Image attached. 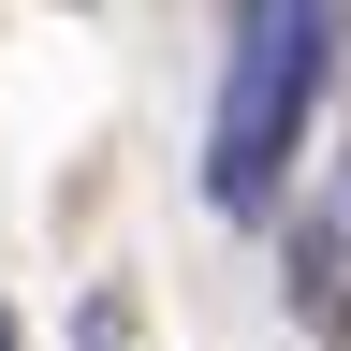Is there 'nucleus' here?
I'll return each mask as SVG.
<instances>
[{
    "instance_id": "f257e3e1",
    "label": "nucleus",
    "mask_w": 351,
    "mask_h": 351,
    "mask_svg": "<svg viewBox=\"0 0 351 351\" xmlns=\"http://www.w3.org/2000/svg\"><path fill=\"white\" fill-rule=\"evenodd\" d=\"M337 88V0H234V44H219V117H205V205L263 219L293 191V147Z\"/></svg>"
},
{
    "instance_id": "f03ea898",
    "label": "nucleus",
    "mask_w": 351,
    "mask_h": 351,
    "mask_svg": "<svg viewBox=\"0 0 351 351\" xmlns=\"http://www.w3.org/2000/svg\"><path fill=\"white\" fill-rule=\"evenodd\" d=\"M278 293L307 351H351V205H293V249H278Z\"/></svg>"
},
{
    "instance_id": "7ed1b4c3",
    "label": "nucleus",
    "mask_w": 351,
    "mask_h": 351,
    "mask_svg": "<svg viewBox=\"0 0 351 351\" xmlns=\"http://www.w3.org/2000/svg\"><path fill=\"white\" fill-rule=\"evenodd\" d=\"M0 351H15V307H0Z\"/></svg>"
}]
</instances>
